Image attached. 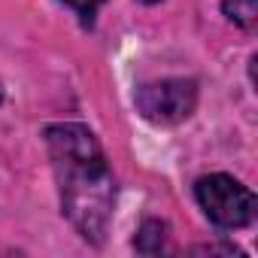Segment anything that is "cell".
I'll use <instances>...</instances> for the list:
<instances>
[{
  "instance_id": "1",
  "label": "cell",
  "mask_w": 258,
  "mask_h": 258,
  "mask_svg": "<svg viewBox=\"0 0 258 258\" xmlns=\"http://www.w3.org/2000/svg\"><path fill=\"white\" fill-rule=\"evenodd\" d=\"M46 143L67 219L85 240L100 243L115 207V179L94 134L85 124L64 121L46 127Z\"/></svg>"
},
{
  "instance_id": "2",
  "label": "cell",
  "mask_w": 258,
  "mask_h": 258,
  "mask_svg": "<svg viewBox=\"0 0 258 258\" xmlns=\"http://www.w3.org/2000/svg\"><path fill=\"white\" fill-rule=\"evenodd\" d=\"M195 195L219 228H246L255 219V195L225 173L204 176L195 185Z\"/></svg>"
},
{
  "instance_id": "3",
  "label": "cell",
  "mask_w": 258,
  "mask_h": 258,
  "mask_svg": "<svg viewBox=\"0 0 258 258\" xmlns=\"http://www.w3.org/2000/svg\"><path fill=\"white\" fill-rule=\"evenodd\" d=\"M195 103H198V85L191 79L146 82L137 91V109L158 124H173L188 118L195 112Z\"/></svg>"
},
{
  "instance_id": "4",
  "label": "cell",
  "mask_w": 258,
  "mask_h": 258,
  "mask_svg": "<svg viewBox=\"0 0 258 258\" xmlns=\"http://www.w3.org/2000/svg\"><path fill=\"white\" fill-rule=\"evenodd\" d=\"M164 246H167V225L158 219L143 222V228L137 234V249L143 255H158V252H164Z\"/></svg>"
},
{
  "instance_id": "5",
  "label": "cell",
  "mask_w": 258,
  "mask_h": 258,
  "mask_svg": "<svg viewBox=\"0 0 258 258\" xmlns=\"http://www.w3.org/2000/svg\"><path fill=\"white\" fill-rule=\"evenodd\" d=\"M225 13L231 22H237L240 28H255V16H258V7L255 0H225Z\"/></svg>"
},
{
  "instance_id": "6",
  "label": "cell",
  "mask_w": 258,
  "mask_h": 258,
  "mask_svg": "<svg viewBox=\"0 0 258 258\" xmlns=\"http://www.w3.org/2000/svg\"><path fill=\"white\" fill-rule=\"evenodd\" d=\"M64 4H67V7H73L85 22H91V16L97 13V7L103 4V0H64Z\"/></svg>"
},
{
  "instance_id": "7",
  "label": "cell",
  "mask_w": 258,
  "mask_h": 258,
  "mask_svg": "<svg viewBox=\"0 0 258 258\" xmlns=\"http://www.w3.org/2000/svg\"><path fill=\"white\" fill-rule=\"evenodd\" d=\"M143 4H158V0H143Z\"/></svg>"
},
{
  "instance_id": "8",
  "label": "cell",
  "mask_w": 258,
  "mask_h": 258,
  "mask_svg": "<svg viewBox=\"0 0 258 258\" xmlns=\"http://www.w3.org/2000/svg\"><path fill=\"white\" fill-rule=\"evenodd\" d=\"M0 97H4V85H0Z\"/></svg>"
}]
</instances>
